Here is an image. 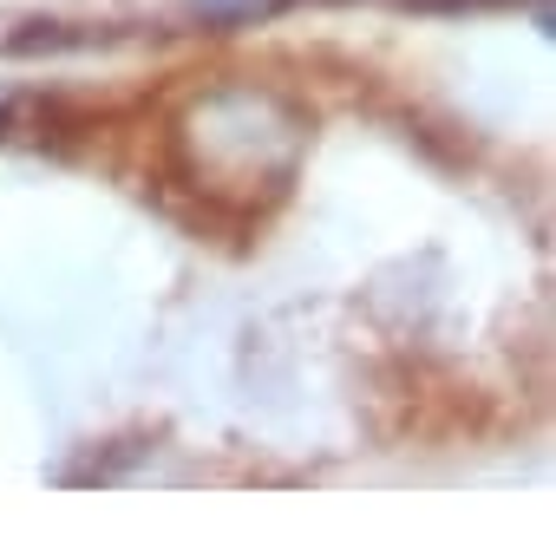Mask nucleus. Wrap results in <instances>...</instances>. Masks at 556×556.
I'll return each mask as SVG.
<instances>
[{
  "label": "nucleus",
  "mask_w": 556,
  "mask_h": 556,
  "mask_svg": "<svg viewBox=\"0 0 556 556\" xmlns=\"http://www.w3.org/2000/svg\"><path fill=\"white\" fill-rule=\"evenodd\" d=\"M184 8L210 27H249V21H268L282 0H184Z\"/></svg>",
  "instance_id": "f257e3e1"
}]
</instances>
